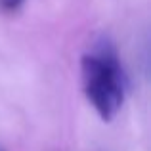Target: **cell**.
<instances>
[{"mask_svg": "<svg viewBox=\"0 0 151 151\" xmlns=\"http://www.w3.org/2000/svg\"><path fill=\"white\" fill-rule=\"evenodd\" d=\"M82 88L101 121L111 122L119 115L126 92V78L115 48L101 42L96 52L84 54L81 59Z\"/></svg>", "mask_w": 151, "mask_h": 151, "instance_id": "6da1fadb", "label": "cell"}, {"mask_svg": "<svg viewBox=\"0 0 151 151\" xmlns=\"http://www.w3.org/2000/svg\"><path fill=\"white\" fill-rule=\"evenodd\" d=\"M23 2L25 0H0V10L6 14H15L23 6Z\"/></svg>", "mask_w": 151, "mask_h": 151, "instance_id": "7a4b0ae2", "label": "cell"}, {"mask_svg": "<svg viewBox=\"0 0 151 151\" xmlns=\"http://www.w3.org/2000/svg\"><path fill=\"white\" fill-rule=\"evenodd\" d=\"M0 151H4V149H2V147H0Z\"/></svg>", "mask_w": 151, "mask_h": 151, "instance_id": "3957f363", "label": "cell"}]
</instances>
